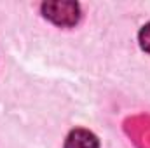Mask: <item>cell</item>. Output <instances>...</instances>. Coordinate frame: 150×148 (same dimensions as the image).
<instances>
[{"instance_id": "cell-1", "label": "cell", "mask_w": 150, "mask_h": 148, "mask_svg": "<svg viewBox=\"0 0 150 148\" xmlns=\"http://www.w3.org/2000/svg\"><path fill=\"white\" fill-rule=\"evenodd\" d=\"M44 16L58 26H74L80 18V7L75 2H44L42 4Z\"/></svg>"}, {"instance_id": "cell-2", "label": "cell", "mask_w": 150, "mask_h": 148, "mask_svg": "<svg viewBox=\"0 0 150 148\" xmlns=\"http://www.w3.org/2000/svg\"><path fill=\"white\" fill-rule=\"evenodd\" d=\"M65 148H100V143L93 132L86 129H75L68 134Z\"/></svg>"}, {"instance_id": "cell-3", "label": "cell", "mask_w": 150, "mask_h": 148, "mask_svg": "<svg viewBox=\"0 0 150 148\" xmlns=\"http://www.w3.org/2000/svg\"><path fill=\"white\" fill-rule=\"evenodd\" d=\"M140 45H142V49L150 52V25H145L140 32Z\"/></svg>"}]
</instances>
